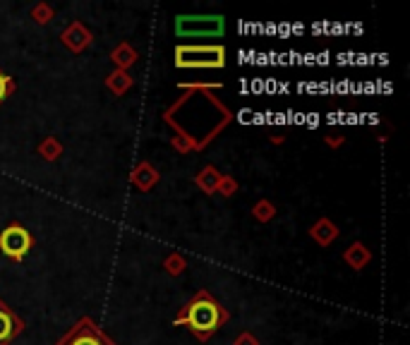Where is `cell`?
Returning a JSON list of instances; mask_svg holds the SVG:
<instances>
[{
    "label": "cell",
    "mask_w": 410,
    "mask_h": 345,
    "mask_svg": "<svg viewBox=\"0 0 410 345\" xmlns=\"http://www.w3.org/2000/svg\"><path fill=\"white\" fill-rule=\"evenodd\" d=\"M228 310L211 295L209 290H197L195 295L185 302L183 307L178 310V315L173 319V326H185L190 328V333L197 338L199 343L211 341L219 328H223L228 324Z\"/></svg>",
    "instance_id": "6da1fadb"
},
{
    "label": "cell",
    "mask_w": 410,
    "mask_h": 345,
    "mask_svg": "<svg viewBox=\"0 0 410 345\" xmlns=\"http://www.w3.org/2000/svg\"><path fill=\"white\" fill-rule=\"evenodd\" d=\"M173 55L178 70H223L228 60L221 44H178Z\"/></svg>",
    "instance_id": "7a4b0ae2"
},
{
    "label": "cell",
    "mask_w": 410,
    "mask_h": 345,
    "mask_svg": "<svg viewBox=\"0 0 410 345\" xmlns=\"http://www.w3.org/2000/svg\"><path fill=\"white\" fill-rule=\"evenodd\" d=\"M226 31L223 15H178L175 34L180 39H219Z\"/></svg>",
    "instance_id": "3957f363"
},
{
    "label": "cell",
    "mask_w": 410,
    "mask_h": 345,
    "mask_svg": "<svg viewBox=\"0 0 410 345\" xmlns=\"http://www.w3.org/2000/svg\"><path fill=\"white\" fill-rule=\"evenodd\" d=\"M36 240L22 223L12 221L0 230V254L8 257L12 264H22L27 259V254L34 249Z\"/></svg>",
    "instance_id": "277c9868"
},
{
    "label": "cell",
    "mask_w": 410,
    "mask_h": 345,
    "mask_svg": "<svg viewBox=\"0 0 410 345\" xmlns=\"http://www.w3.org/2000/svg\"><path fill=\"white\" fill-rule=\"evenodd\" d=\"M53 345H118L103 328H98L91 317L77 319V324L60 336Z\"/></svg>",
    "instance_id": "5b68a950"
},
{
    "label": "cell",
    "mask_w": 410,
    "mask_h": 345,
    "mask_svg": "<svg viewBox=\"0 0 410 345\" xmlns=\"http://www.w3.org/2000/svg\"><path fill=\"white\" fill-rule=\"evenodd\" d=\"M60 44H63L70 53L80 55V53H84L91 44H94V34H91V29L87 27L84 22L72 19V22L60 31Z\"/></svg>",
    "instance_id": "8992f818"
},
{
    "label": "cell",
    "mask_w": 410,
    "mask_h": 345,
    "mask_svg": "<svg viewBox=\"0 0 410 345\" xmlns=\"http://www.w3.org/2000/svg\"><path fill=\"white\" fill-rule=\"evenodd\" d=\"M24 326L27 324L22 321L17 315H15V310L8 305V302L0 297V345H10L15 341V338L19 336V333L24 331Z\"/></svg>",
    "instance_id": "52a82bcc"
},
{
    "label": "cell",
    "mask_w": 410,
    "mask_h": 345,
    "mask_svg": "<svg viewBox=\"0 0 410 345\" xmlns=\"http://www.w3.org/2000/svg\"><path fill=\"white\" fill-rule=\"evenodd\" d=\"M161 180V172L154 168V163H149V161H139L137 166L130 172V182H132V187H137L139 192H152L154 187L159 185Z\"/></svg>",
    "instance_id": "ba28073f"
},
{
    "label": "cell",
    "mask_w": 410,
    "mask_h": 345,
    "mask_svg": "<svg viewBox=\"0 0 410 345\" xmlns=\"http://www.w3.org/2000/svg\"><path fill=\"white\" fill-rule=\"evenodd\" d=\"M339 235H341V230L339 226H336L331 218H326V216H321L319 221H314L312 223V228H310V238L314 240L319 247H331V245L339 240Z\"/></svg>",
    "instance_id": "9c48e42d"
},
{
    "label": "cell",
    "mask_w": 410,
    "mask_h": 345,
    "mask_svg": "<svg viewBox=\"0 0 410 345\" xmlns=\"http://www.w3.org/2000/svg\"><path fill=\"white\" fill-rule=\"evenodd\" d=\"M344 261L353 271H362V269H367V264L372 261V249H367L365 242L355 240V242L348 245L344 249Z\"/></svg>",
    "instance_id": "30bf717a"
},
{
    "label": "cell",
    "mask_w": 410,
    "mask_h": 345,
    "mask_svg": "<svg viewBox=\"0 0 410 345\" xmlns=\"http://www.w3.org/2000/svg\"><path fill=\"white\" fill-rule=\"evenodd\" d=\"M108 57H111V62H113V70L130 72V67L139 60V53L134 51V46L130 44V41H121V44L111 51V55Z\"/></svg>",
    "instance_id": "8fae6325"
},
{
    "label": "cell",
    "mask_w": 410,
    "mask_h": 345,
    "mask_svg": "<svg viewBox=\"0 0 410 345\" xmlns=\"http://www.w3.org/2000/svg\"><path fill=\"white\" fill-rule=\"evenodd\" d=\"M223 172L216 168V166L206 163L204 168L195 175V185L199 187V192H204L206 197H214L216 195V187H219V180H221Z\"/></svg>",
    "instance_id": "7c38bea8"
},
{
    "label": "cell",
    "mask_w": 410,
    "mask_h": 345,
    "mask_svg": "<svg viewBox=\"0 0 410 345\" xmlns=\"http://www.w3.org/2000/svg\"><path fill=\"white\" fill-rule=\"evenodd\" d=\"M134 87V77L130 75V72H123V70H113L111 75L106 77V89L113 94V96H125L130 89Z\"/></svg>",
    "instance_id": "4fadbf2b"
},
{
    "label": "cell",
    "mask_w": 410,
    "mask_h": 345,
    "mask_svg": "<svg viewBox=\"0 0 410 345\" xmlns=\"http://www.w3.org/2000/svg\"><path fill=\"white\" fill-rule=\"evenodd\" d=\"M63 151H65L63 142H60L58 137H53V134H48V137L39 144V156L46 161V163H55V161L63 156Z\"/></svg>",
    "instance_id": "5bb4252c"
},
{
    "label": "cell",
    "mask_w": 410,
    "mask_h": 345,
    "mask_svg": "<svg viewBox=\"0 0 410 345\" xmlns=\"http://www.w3.org/2000/svg\"><path fill=\"white\" fill-rule=\"evenodd\" d=\"M161 269L168 276H173V278H178V276H183L185 269H188V259L180 252H168L163 257V261H161Z\"/></svg>",
    "instance_id": "9a60e30c"
},
{
    "label": "cell",
    "mask_w": 410,
    "mask_h": 345,
    "mask_svg": "<svg viewBox=\"0 0 410 345\" xmlns=\"http://www.w3.org/2000/svg\"><path fill=\"white\" fill-rule=\"evenodd\" d=\"M252 218L257 223H271L274 218H276V206L269 200H259L252 206Z\"/></svg>",
    "instance_id": "2e32d148"
},
{
    "label": "cell",
    "mask_w": 410,
    "mask_h": 345,
    "mask_svg": "<svg viewBox=\"0 0 410 345\" xmlns=\"http://www.w3.org/2000/svg\"><path fill=\"white\" fill-rule=\"evenodd\" d=\"M29 17L34 19L39 27H46V24H51L53 22V17H55V10L51 8V5H46V3H36L32 10H29Z\"/></svg>",
    "instance_id": "e0dca14e"
},
{
    "label": "cell",
    "mask_w": 410,
    "mask_h": 345,
    "mask_svg": "<svg viewBox=\"0 0 410 345\" xmlns=\"http://www.w3.org/2000/svg\"><path fill=\"white\" fill-rule=\"evenodd\" d=\"M238 180L233 175H226V172H223L221 175V180H219V187H216V192H219L221 197H226V200H231L233 195H235L238 192Z\"/></svg>",
    "instance_id": "ac0fdd59"
},
{
    "label": "cell",
    "mask_w": 410,
    "mask_h": 345,
    "mask_svg": "<svg viewBox=\"0 0 410 345\" xmlns=\"http://www.w3.org/2000/svg\"><path fill=\"white\" fill-rule=\"evenodd\" d=\"M15 89H17V85H15V80L10 75H5L3 70H0V106H3L5 101H8L10 96L15 94Z\"/></svg>",
    "instance_id": "d6986e66"
},
{
    "label": "cell",
    "mask_w": 410,
    "mask_h": 345,
    "mask_svg": "<svg viewBox=\"0 0 410 345\" xmlns=\"http://www.w3.org/2000/svg\"><path fill=\"white\" fill-rule=\"evenodd\" d=\"M233 345H262V343H259V338L254 336L252 331H242V333H238V338L233 341Z\"/></svg>",
    "instance_id": "ffe728a7"
},
{
    "label": "cell",
    "mask_w": 410,
    "mask_h": 345,
    "mask_svg": "<svg viewBox=\"0 0 410 345\" xmlns=\"http://www.w3.org/2000/svg\"><path fill=\"white\" fill-rule=\"evenodd\" d=\"M324 144L331 146V149H339V146L346 144V137L344 134H324Z\"/></svg>",
    "instance_id": "44dd1931"
},
{
    "label": "cell",
    "mask_w": 410,
    "mask_h": 345,
    "mask_svg": "<svg viewBox=\"0 0 410 345\" xmlns=\"http://www.w3.org/2000/svg\"><path fill=\"white\" fill-rule=\"evenodd\" d=\"M269 142H271V144H283L285 137H283V134H271V137H269Z\"/></svg>",
    "instance_id": "7402d4cb"
}]
</instances>
